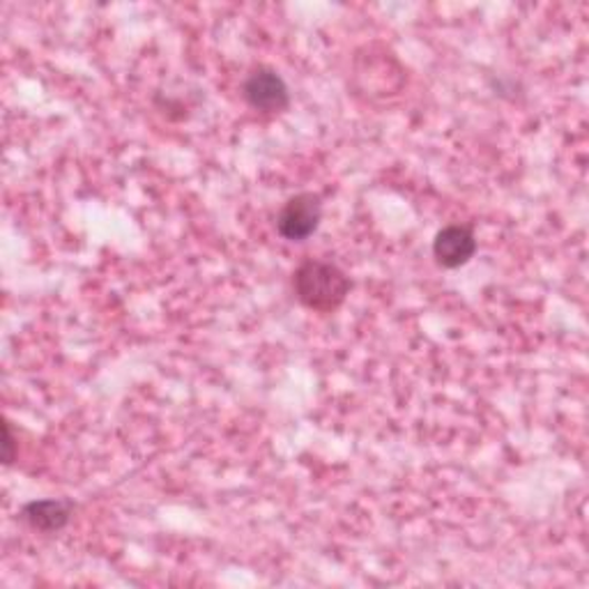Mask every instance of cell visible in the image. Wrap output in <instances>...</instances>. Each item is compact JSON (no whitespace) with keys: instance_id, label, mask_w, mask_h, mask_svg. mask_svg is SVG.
<instances>
[{"instance_id":"1","label":"cell","mask_w":589,"mask_h":589,"mask_svg":"<svg viewBox=\"0 0 589 589\" xmlns=\"http://www.w3.org/2000/svg\"><path fill=\"white\" fill-rule=\"evenodd\" d=\"M293 286L297 300L306 308L318 311V314H332L351 293V282L343 269H338L334 263L314 258L304 261L295 269Z\"/></svg>"},{"instance_id":"2","label":"cell","mask_w":589,"mask_h":589,"mask_svg":"<svg viewBox=\"0 0 589 589\" xmlns=\"http://www.w3.org/2000/svg\"><path fill=\"white\" fill-rule=\"evenodd\" d=\"M323 219V203L316 194H297L284 207L279 217H276V230L282 237L291 242H302L308 235H314Z\"/></svg>"},{"instance_id":"6","label":"cell","mask_w":589,"mask_h":589,"mask_svg":"<svg viewBox=\"0 0 589 589\" xmlns=\"http://www.w3.org/2000/svg\"><path fill=\"white\" fill-rule=\"evenodd\" d=\"M14 457H17V452H14V438H12V429H10V424H6V442H3V459H6V463L10 465V463L14 461Z\"/></svg>"},{"instance_id":"4","label":"cell","mask_w":589,"mask_h":589,"mask_svg":"<svg viewBox=\"0 0 589 589\" xmlns=\"http://www.w3.org/2000/svg\"><path fill=\"white\" fill-rule=\"evenodd\" d=\"M477 252L474 233L468 226H446L435 235L433 256L442 267H461L465 265Z\"/></svg>"},{"instance_id":"5","label":"cell","mask_w":589,"mask_h":589,"mask_svg":"<svg viewBox=\"0 0 589 589\" xmlns=\"http://www.w3.org/2000/svg\"><path fill=\"white\" fill-rule=\"evenodd\" d=\"M21 518L32 530L58 532L69 523V518H72V502L67 500L30 502L23 507Z\"/></svg>"},{"instance_id":"3","label":"cell","mask_w":589,"mask_h":589,"mask_svg":"<svg viewBox=\"0 0 589 589\" xmlns=\"http://www.w3.org/2000/svg\"><path fill=\"white\" fill-rule=\"evenodd\" d=\"M245 99L261 114H282L288 107V86L269 67H258L245 81Z\"/></svg>"}]
</instances>
